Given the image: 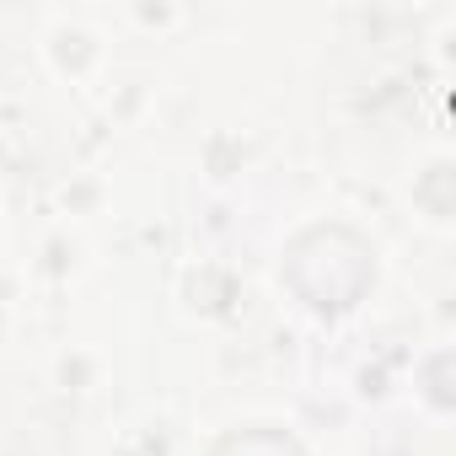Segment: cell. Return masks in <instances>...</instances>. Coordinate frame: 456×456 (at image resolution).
<instances>
[{
    "label": "cell",
    "instance_id": "6da1fadb",
    "mask_svg": "<svg viewBox=\"0 0 456 456\" xmlns=\"http://www.w3.org/2000/svg\"><path fill=\"white\" fill-rule=\"evenodd\" d=\"M285 280L317 306V312H344L365 296L370 285V248L344 232V225H317L306 232L290 258H285Z\"/></svg>",
    "mask_w": 456,
    "mask_h": 456
},
{
    "label": "cell",
    "instance_id": "7a4b0ae2",
    "mask_svg": "<svg viewBox=\"0 0 456 456\" xmlns=\"http://www.w3.org/2000/svg\"><path fill=\"white\" fill-rule=\"evenodd\" d=\"M215 456H306V451L280 429H237L215 445Z\"/></svg>",
    "mask_w": 456,
    "mask_h": 456
}]
</instances>
